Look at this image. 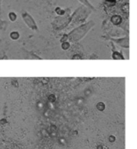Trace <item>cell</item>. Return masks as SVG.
<instances>
[{"label": "cell", "instance_id": "6da1fadb", "mask_svg": "<svg viewBox=\"0 0 137 149\" xmlns=\"http://www.w3.org/2000/svg\"><path fill=\"white\" fill-rule=\"evenodd\" d=\"M21 16H22V19H23L24 22L26 23V25L31 30H34V31H38L39 30L38 26H37L34 19L33 18V16H31V14L29 13H27V12H22Z\"/></svg>", "mask_w": 137, "mask_h": 149}, {"label": "cell", "instance_id": "7a4b0ae2", "mask_svg": "<svg viewBox=\"0 0 137 149\" xmlns=\"http://www.w3.org/2000/svg\"><path fill=\"white\" fill-rule=\"evenodd\" d=\"M122 21V19L120 15H113L111 18V22L114 25V26H119Z\"/></svg>", "mask_w": 137, "mask_h": 149}, {"label": "cell", "instance_id": "3957f363", "mask_svg": "<svg viewBox=\"0 0 137 149\" xmlns=\"http://www.w3.org/2000/svg\"><path fill=\"white\" fill-rule=\"evenodd\" d=\"M20 33L17 32V31H13V32L10 33V38H11L13 40H17L20 39Z\"/></svg>", "mask_w": 137, "mask_h": 149}, {"label": "cell", "instance_id": "277c9868", "mask_svg": "<svg viewBox=\"0 0 137 149\" xmlns=\"http://www.w3.org/2000/svg\"><path fill=\"white\" fill-rule=\"evenodd\" d=\"M8 18H9V19H10L12 22H14V21L17 20L18 16H17V14H16L14 12H11V13H9V14H8Z\"/></svg>", "mask_w": 137, "mask_h": 149}, {"label": "cell", "instance_id": "5b68a950", "mask_svg": "<svg viewBox=\"0 0 137 149\" xmlns=\"http://www.w3.org/2000/svg\"><path fill=\"white\" fill-rule=\"evenodd\" d=\"M112 56H113V59H114V60H124V57L119 52H113Z\"/></svg>", "mask_w": 137, "mask_h": 149}, {"label": "cell", "instance_id": "8992f818", "mask_svg": "<svg viewBox=\"0 0 137 149\" xmlns=\"http://www.w3.org/2000/svg\"><path fill=\"white\" fill-rule=\"evenodd\" d=\"M121 10L124 13H129V4L128 3L124 4L121 7Z\"/></svg>", "mask_w": 137, "mask_h": 149}, {"label": "cell", "instance_id": "52a82bcc", "mask_svg": "<svg viewBox=\"0 0 137 149\" xmlns=\"http://www.w3.org/2000/svg\"><path fill=\"white\" fill-rule=\"evenodd\" d=\"M62 48L63 49V50H68V48L71 47V44L68 43V41H63V42H62Z\"/></svg>", "mask_w": 137, "mask_h": 149}, {"label": "cell", "instance_id": "ba28073f", "mask_svg": "<svg viewBox=\"0 0 137 149\" xmlns=\"http://www.w3.org/2000/svg\"><path fill=\"white\" fill-rule=\"evenodd\" d=\"M97 109H98L99 111H103L106 109V105H105V104H104L103 102H99V103H98V104H97Z\"/></svg>", "mask_w": 137, "mask_h": 149}, {"label": "cell", "instance_id": "9c48e42d", "mask_svg": "<svg viewBox=\"0 0 137 149\" xmlns=\"http://www.w3.org/2000/svg\"><path fill=\"white\" fill-rule=\"evenodd\" d=\"M55 13L59 15V16H62L64 13H65V12L62 10V9H61V8H59V7H57L56 8V10H55Z\"/></svg>", "mask_w": 137, "mask_h": 149}, {"label": "cell", "instance_id": "30bf717a", "mask_svg": "<svg viewBox=\"0 0 137 149\" xmlns=\"http://www.w3.org/2000/svg\"><path fill=\"white\" fill-rule=\"evenodd\" d=\"M106 4H108L109 6H114L116 4V0H106Z\"/></svg>", "mask_w": 137, "mask_h": 149}, {"label": "cell", "instance_id": "8fae6325", "mask_svg": "<svg viewBox=\"0 0 137 149\" xmlns=\"http://www.w3.org/2000/svg\"><path fill=\"white\" fill-rule=\"evenodd\" d=\"M72 59H73V60H77V59H78V60H80V59H82V58H81V56H80L79 54H75V55L72 56Z\"/></svg>", "mask_w": 137, "mask_h": 149}, {"label": "cell", "instance_id": "7c38bea8", "mask_svg": "<svg viewBox=\"0 0 137 149\" xmlns=\"http://www.w3.org/2000/svg\"><path fill=\"white\" fill-rule=\"evenodd\" d=\"M66 40H68V35H67V34H64V35L62 36V38L61 41H62V42H63V41H66Z\"/></svg>", "mask_w": 137, "mask_h": 149}, {"label": "cell", "instance_id": "4fadbf2b", "mask_svg": "<svg viewBox=\"0 0 137 149\" xmlns=\"http://www.w3.org/2000/svg\"><path fill=\"white\" fill-rule=\"evenodd\" d=\"M114 140H115V137L114 136H110L109 137V141L110 142H113Z\"/></svg>", "mask_w": 137, "mask_h": 149}, {"label": "cell", "instance_id": "5bb4252c", "mask_svg": "<svg viewBox=\"0 0 137 149\" xmlns=\"http://www.w3.org/2000/svg\"><path fill=\"white\" fill-rule=\"evenodd\" d=\"M97 149H102V146H99Z\"/></svg>", "mask_w": 137, "mask_h": 149}, {"label": "cell", "instance_id": "9a60e30c", "mask_svg": "<svg viewBox=\"0 0 137 149\" xmlns=\"http://www.w3.org/2000/svg\"><path fill=\"white\" fill-rule=\"evenodd\" d=\"M1 3H2V0H0V10H1Z\"/></svg>", "mask_w": 137, "mask_h": 149}]
</instances>
